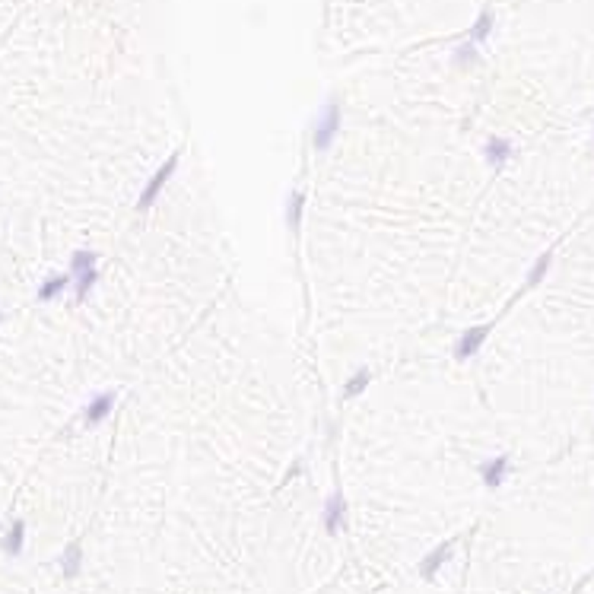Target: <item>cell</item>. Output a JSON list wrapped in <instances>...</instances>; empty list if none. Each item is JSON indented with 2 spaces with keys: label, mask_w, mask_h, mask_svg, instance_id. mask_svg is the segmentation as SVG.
<instances>
[{
  "label": "cell",
  "mask_w": 594,
  "mask_h": 594,
  "mask_svg": "<svg viewBox=\"0 0 594 594\" xmlns=\"http://www.w3.org/2000/svg\"><path fill=\"white\" fill-rule=\"evenodd\" d=\"M99 283V270H90V274H80L76 276V299H86L90 290Z\"/></svg>",
  "instance_id": "obj_13"
},
{
  "label": "cell",
  "mask_w": 594,
  "mask_h": 594,
  "mask_svg": "<svg viewBox=\"0 0 594 594\" xmlns=\"http://www.w3.org/2000/svg\"><path fill=\"white\" fill-rule=\"evenodd\" d=\"M340 511H344V509H340V499H331V505H327V528H331V531L337 528Z\"/></svg>",
  "instance_id": "obj_16"
},
{
  "label": "cell",
  "mask_w": 594,
  "mask_h": 594,
  "mask_svg": "<svg viewBox=\"0 0 594 594\" xmlns=\"http://www.w3.org/2000/svg\"><path fill=\"white\" fill-rule=\"evenodd\" d=\"M369 381H372V372H369V369H356L353 379L344 385V397L346 401H350V397H360V394L369 388Z\"/></svg>",
  "instance_id": "obj_9"
},
{
  "label": "cell",
  "mask_w": 594,
  "mask_h": 594,
  "mask_svg": "<svg viewBox=\"0 0 594 594\" xmlns=\"http://www.w3.org/2000/svg\"><path fill=\"white\" fill-rule=\"evenodd\" d=\"M302 204H305V194H302V191H292V194H290V201H286V226H290V229H299Z\"/></svg>",
  "instance_id": "obj_10"
},
{
  "label": "cell",
  "mask_w": 594,
  "mask_h": 594,
  "mask_svg": "<svg viewBox=\"0 0 594 594\" xmlns=\"http://www.w3.org/2000/svg\"><path fill=\"white\" fill-rule=\"evenodd\" d=\"M490 337V325H477V327H467V331L458 337V344H455V360L458 362H467L474 353L483 346V340Z\"/></svg>",
  "instance_id": "obj_3"
},
{
  "label": "cell",
  "mask_w": 594,
  "mask_h": 594,
  "mask_svg": "<svg viewBox=\"0 0 594 594\" xmlns=\"http://www.w3.org/2000/svg\"><path fill=\"white\" fill-rule=\"evenodd\" d=\"M337 131H340V102L337 99H327V105L318 111V121L311 127L315 150H327L334 143V137H337Z\"/></svg>",
  "instance_id": "obj_1"
},
{
  "label": "cell",
  "mask_w": 594,
  "mask_h": 594,
  "mask_svg": "<svg viewBox=\"0 0 594 594\" xmlns=\"http://www.w3.org/2000/svg\"><path fill=\"white\" fill-rule=\"evenodd\" d=\"M0 318H3V315H0Z\"/></svg>",
  "instance_id": "obj_17"
},
{
  "label": "cell",
  "mask_w": 594,
  "mask_h": 594,
  "mask_svg": "<svg viewBox=\"0 0 594 594\" xmlns=\"http://www.w3.org/2000/svg\"><path fill=\"white\" fill-rule=\"evenodd\" d=\"M96 270V251L90 248H80L70 255V276H80V274H90Z\"/></svg>",
  "instance_id": "obj_6"
},
{
  "label": "cell",
  "mask_w": 594,
  "mask_h": 594,
  "mask_svg": "<svg viewBox=\"0 0 594 594\" xmlns=\"http://www.w3.org/2000/svg\"><path fill=\"white\" fill-rule=\"evenodd\" d=\"M61 566H64V575H70V579H73V575L80 572V546H76V544L67 546V553H64Z\"/></svg>",
  "instance_id": "obj_12"
},
{
  "label": "cell",
  "mask_w": 594,
  "mask_h": 594,
  "mask_svg": "<svg viewBox=\"0 0 594 594\" xmlns=\"http://www.w3.org/2000/svg\"><path fill=\"white\" fill-rule=\"evenodd\" d=\"M483 156H486V162H490V166H505V162H509V156H511V146L505 143V140H496L493 137L490 143H486V150H483Z\"/></svg>",
  "instance_id": "obj_7"
},
{
  "label": "cell",
  "mask_w": 594,
  "mask_h": 594,
  "mask_svg": "<svg viewBox=\"0 0 594 594\" xmlns=\"http://www.w3.org/2000/svg\"><path fill=\"white\" fill-rule=\"evenodd\" d=\"M490 29H493V16L490 13H483L477 20V26L470 29V42L477 45V42H486V35H490Z\"/></svg>",
  "instance_id": "obj_14"
},
{
  "label": "cell",
  "mask_w": 594,
  "mask_h": 594,
  "mask_svg": "<svg viewBox=\"0 0 594 594\" xmlns=\"http://www.w3.org/2000/svg\"><path fill=\"white\" fill-rule=\"evenodd\" d=\"M67 286H70V274H55L38 286V299H42V302H51V299H57Z\"/></svg>",
  "instance_id": "obj_5"
},
{
  "label": "cell",
  "mask_w": 594,
  "mask_h": 594,
  "mask_svg": "<svg viewBox=\"0 0 594 594\" xmlns=\"http://www.w3.org/2000/svg\"><path fill=\"white\" fill-rule=\"evenodd\" d=\"M550 261H553L550 251H546V255H540V261L534 264V270H531V283H540V280H544V274H546V267H550Z\"/></svg>",
  "instance_id": "obj_15"
},
{
  "label": "cell",
  "mask_w": 594,
  "mask_h": 594,
  "mask_svg": "<svg viewBox=\"0 0 594 594\" xmlns=\"http://www.w3.org/2000/svg\"><path fill=\"white\" fill-rule=\"evenodd\" d=\"M115 401H118V394L115 391H102V394H96L90 404H86V410H83V416H86V423L90 426H96V423H102L105 416L115 410Z\"/></svg>",
  "instance_id": "obj_4"
},
{
  "label": "cell",
  "mask_w": 594,
  "mask_h": 594,
  "mask_svg": "<svg viewBox=\"0 0 594 594\" xmlns=\"http://www.w3.org/2000/svg\"><path fill=\"white\" fill-rule=\"evenodd\" d=\"M22 544H26V525H22V521H13V528H10L7 537H3V550H7L10 556H20Z\"/></svg>",
  "instance_id": "obj_8"
},
{
  "label": "cell",
  "mask_w": 594,
  "mask_h": 594,
  "mask_svg": "<svg viewBox=\"0 0 594 594\" xmlns=\"http://www.w3.org/2000/svg\"><path fill=\"white\" fill-rule=\"evenodd\" d=\"M175 169H178V153H172L166 162H162L156 172H153V178L146 181V188H143V194L137 197V210H146V207H153L156 204V197L162 194V188L169 185V178L175 175Z\"/></svg>",
  "instance_id": "obj_2"
},
{
  "label": "cell",
  "mask_w": 594,
  "mask_h": 594,
  "mask_svg": "<svg viewBox=\"0 0 594 594\" xmlns=\"http://www.w3.org/2000/svg\"><path fill=\"white\" fill-rule=\"evenodd\" d=\"M505 467H509V461H505V458H493V461L483 467V480H486V486H499V483H502Z\"/></svg>",
  "instance_id": "obj_11"
}]
</instances>
